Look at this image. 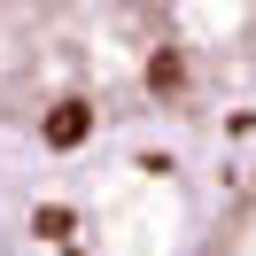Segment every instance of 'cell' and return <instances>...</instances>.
<instances>
[{
  "label": "cell",
  "instance_id": "1",
  "mask_svg": "<svg viewBox=\"0 0 256 256\" xmlns=\"http://www.w3.org/2000/svg\"><path fill=\"white\" fill-rule=\"evenodd\" d=\"M86 132H94V109L86 101H54L47 109V148H78Z\"/></svg>",
  "mask_w": 256,
  "mask_h": 256
},
{
  "label": "cell",
  "instance_id": "3",
  "mask_svg": "<svg viewBox=\"0 0 256 256\" xmlns=\"http://www.w3.org/2000/svg\"><path fill=\"white\" fill-rule=\"evenodd\" d=\"M233 256H256V225H248V233H240V240H233Z\"/></svg>",
  "mask_w": 256,
  "mask_h": 256
},
{
  "label": "cell",
  "instance_id": "2",
  "mask_svg": "<svg viewBox=\"0 0 256 256\" xmlns=\"http://www.w3.org/2000/svg\"><path fill=\"white\" fill-rule=\"evenodd\" d=\"M148 94H156V101L186 94V54H178V47H156V54H148Z\"/></svg>",
  "mask_w": 256,
  "mask_h": 256
}]
</instances>
